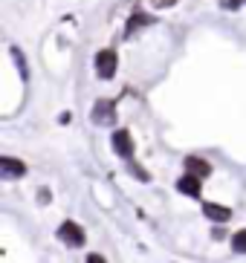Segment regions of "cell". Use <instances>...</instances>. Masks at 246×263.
Returning a JSON list of instances; mask_svg holds the SVG:
<instances>
[{"instance_id":"obj_1","label":"cell","mask_w":246,"mask_h":263,"mask_svg":"<svg viewBox=\"0 0 246 263\" xmlns=\"http://www.w3.org/2000/svg\"><path fill=\"white\" fill-rule=\"evenodd\" d=\"M116 70H119V55H116V49H99L96 52V72H99V78H113Z\"/></svg>"},{"instance_id":"obj_9","label":"cell","mask_w":246,"mask_h":263,"mask_svg":"<svg viewBox=\"0 0 246 263\" xmlns=\"http://www.w3.org/2000/svg\"><path fill=\"white\" fill-rule=\"evenodd\" d=\"M154 24V17L145 15V12H133L131 17H128V26H125V35L131 38V35H136V29H142V26H151Z\"/></svg>"},{"instance_id":"obj_10","label":"cell","mask_w":246,"mask_h":263,"mask_svg":"<svg viewBox=\"0 0 246 263\" xmlns=\"http://www.w3.org/2000/svg\"><path fill=\"white\" fill-rule=\"evenodd\" d=\"M232 252H238V255H246V229L232 234Z\"/></svg>"},{"instance_id":"obj_12","label":"cell","mask_w":246,"mask_h":263,"mask_svg":"<svg viewBox=\"0 0 246 263\" xmlns=\"http://www.w3.org/2000/svg\"><path fill=\"white\" fill-rule=\"evenodd\" d=\"M246 0H220V9H226V12H235V9H240Z\"/></svg>"},{"instance_id":"obj_4","label":"cell","mask_w":246,"mask_h":263,"mask_svg":"<svg viewBox=\"0 0 246 263\" xmlns=\"http://www.w3.org/2000/svg\"><path fill=\"white\" fill-rule=\"evenodd\" d=\"M110 147H113L116 156L131 159V156H133V136H131V130H125V127L113 130V136H110Z\"/></svg>"},{"instance_id":"obj_2","label":"cell","mask_w":246,"mask_h":263,"mask_svg":"<svg viewBox=\"0 0 246 263\" xmlns=\"http://www.w3.org/2000/svg\"><path fill=\"white\" fill-rule=\"evenodd\" d=\"M90 119L96 124H116V101L113 99H99L96 104H93V113H90Z\"/></svg>"},{"instance_id":"obj_16","label":"cell","mask_w":246,"mask_h":263,"mask_svg":"<svg viewBox=\"0 0 246 263\" xmlns=\"http://www.w3.org/2000/svg\"><path fill=\"white\" fill-rule=\"evenodd\" d=\"M61 124H67V122H73V113H61V119H58Z\"/></svg>"},{"instance_id":"obj_8","label":"cell","mask_w":246,"mask_h":263,"mask_svg":"<svg viewBox=\"0 0 246 263\" xmlns=\"http://www.w3.org/2000/svg\"><path fill=\"white\" fill-rule=\"evenodd\" d=\"M177 191L185 194V197H200L203 188H200V179L191 177V174H183V177L177 179Z\"/></svg>"},{"instance_id":"obj_3","label":"cell","mask_w":246,"mask_h":263,"mask_svg":"<svg viewBox=\"0 0 246 263\" xmlns=\"http://www.w3.org/2000/svg\"><path fill=\"white\" fill-rule=\"evenodd\" d=\"M58 237L67 243V246H73V249H78V246H84V240H87V234H84V229L76 223V220H64L61 223V229H58Z\"/></svg>"},{"instance_id":"obj_5","label":"cell","mask_w":246,"mask_h":263,"mask_svg":"<svg viewBox=\"0 0 246 263\" xmlns=\"http://www.w3.org/2000/svg\"><path fill=\"white\" fill-rule=\"evenodd\" d=\"M26 162H21V159H15V156H0V174H3V179H17L26 174Z\"/></svg>"},{"instance_id":"obj_7","label":"cell","mask_w":246,"mask_h":263,"mask_svg":"<svg viewBox=\"0 0 246 263\" xmlns=\"http://www.w3.org/2000/svg\"><path fill=\"white\" fill-rule=\"evenodd\" d=\"M203 214H206L212 223H229L232 220V209H226L220 202H203Z\"/></svg>"},{"instance_id":"obj_15","label":"cell","mask_w":246,"mask_h":263,"mask_svg":"<svg viewBox=\"0 0 246 263\" xmlns=\"http://www.w3.org/2000/svg\"><path fill=\"white\" fill-rule=\"evenodd\" d=\"M87 263H108V260H104L101 255H90V257H87Z\"/></svg>"},{"instance_id":"obj_13","label":"cell","mask_w":246,"mask_h":263,"mask_svg":"<svg viewBox=\"0 0 246 263\" xmlns=\"http://www.w3.org/2000/svg\"><path fill=\"white\" fill-rule=\"evenodd\" d=\"M154 3V9H171V6H177L180 0H151Z\"/></svg>"},{"instance_id":"obj_11","label":"cell","mask_w":246,"mask_h":263,"mask_svg":"<svg viewBox=\"0 0 246 263\" xmlns=\"http://www.w3.org/2000/svg\"><path fill=\"white\" fill-rule=\"evenodd\" d=\"M131 177H133V179H142V182H148V179H151V174H148L142 165H131Z\"/></svg>"},{"instance_id":"obj_6","label":"cell","mask_w":246,"mask_h":263,"mask_svg":"<svg viewBox=\"0 0 246 263\" xmlns=\"http://www.w3.org/2000/svg\"><path fill=\"white\" fill-rule=\"evenodd\" d=\"M183 168H185V174H191V177H197V179L212 177V171H215L212 162H206V159H200V156H185Z\"/></svg>"},{"instance_id":"obj_14","label":"cell","mask_w":246,"mask_h":263,"mask_svg":"<svg viewBox=\"0 0 246 263\" xmlns=\"http://www.w3.org/2000/svg\"><path fill=\"white\" fill-rule=\"evenodd\" d=\"M52 200V194H49V188H38V202L44 205V202H49Z\"/></svg>"}]
</instances>
